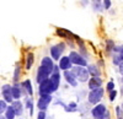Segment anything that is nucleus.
Listing matches in <instances>:
<instances>
[{
	"mask_svg": "<svg viewBox=\"0 0 123 119\" xmlns=\"http://www.w3.org/2000/svg\"><path fill=\"white\" fill-rule=\"evenodd\" d=\"M90 6H91V9H92V11L96 12V14H102V12L105 11L104 6H102V3L98 1V0H91Z\"/></svg>",
	"mask_w": 123,
	"mask_h": 119,
	"instance_id": "24",
	"label": "nucleus"
},
{
	"mask_svg": "<svg viewBox=\"0 0 123 119\" xmlns=\"http://www.w3.org/2000/svg\"><path fill=\"white\" fill-rule=\"evenodd\" d=\"M63 108H64V111L68 112V113H75V112H78V109H79V106H78V102L71 101V102H69L68 104L65 103V104L63 106Z\"/></svg>",
	"mask_w": 123,
	"mask_h": 119,
	"instance_id": "25",
	"label": "nucleus"
},
{
	"mask_svg": "<svg viewBox=\"0 0 123 119\" xmlns=\"http://www.w3.org/2000/svg\"><path fill=\"white\" fill-rule=\"evenodd\" d=\"M110 58H111L112 65L116 66V68H118V66L121 65V63L123 62V57H122V54H119V53H113Z\"/></svg>",
	"mask_w": 123,
	"mask_h": 119,
	"instance_id": "26",
	"label": "nucleus"
},
{
	"mask_svg": "<svg viewBox=\"0 0 123 119\" xmlns=\"http://www.w3.org/2000/svg\"><path fill=\"white\" fill-rule=\"evenodd\" d=\"M55 92L54 87H53V84L52 81L47 79V80L42 81L41 84L37 85V95L38 96H42V95H53Z\"/></svg>",
	"mask_w": 123,
	"mask_h": 119,
	"instance_id": "6",
	"label": "nucleus"
},
{
	"mask_svg": "<svg viewBox=\"0 0 123 119\" xmlns=\"http://www.w3.org/2000/svg\"><path fill=\"white\" fill-rule=\"evenodd\" d=\"M22 102H24V106H25V109L28 111V114L32 117L33 113H35V107H36V102H35V100H33V97L25 96Z\"/></svg>",
	"mask_w": 123,
	"mask_h": 119,
	"instance_id": "16",
	"label": "nucleus"
},
{
	"mask_svg": "<svg viewBox=\"0 0 123 119\" xmlns=\"http://www.w3.org/2000/svg\"><path fill=\"white\" fill-rule=\"evenodd\" d=\"M0 119H6V118L4 117V114H1V115H0Z\"/></svg>",
	"mask_w": 123,
	"mask_h": 119,
	"instance_id": "39",
	"label": "nucleus"
},
{
	"mask_svg": "<svg viewBox=\"0 0 123 119\" xmlns=\"http://www.w3.org/2000/svg\"><path fill=\"white\" fill-rule=\"evenodd\" d=\"M21 85H22V87H24L26 95L33 97V95H35V88H33V82H32V80H31V79H25V80L21 81Z\"/></svg>",
	"mask_w": 123,
	"mask_h": 119,
	"instance_id": "21",
	"label": "nucleus"
},
{
	"mask_svg": "<svg viewBox=\"0 0 123 119\" xmlns=\"http://www.w3.org/2000/svg\"><path fill=\"white\" fill-rule=\"evenodd\" d=\"M115 113H116V119H123V111L121 109L119 106L115 107Z\"/></svg>",
	"mask_w": 123,
	"mask_h": 119,
	"instance_id": "31",
	"label": "nucleus"
},
{
	"mask_svg": "<svg viewBox=\"0 0 123 119\" xmlns=\"http://www.w3.org/2000/svg\"><path fill=\"white\" fill-rule=\"evenodd\" d=\"M91 117L92 119H112V114L108 109L106 103H97L91 108Z\"/></svg>",
	"mask_w": 123,
	"mask_h": 119,
	"instance_id": "1",
	"label": "nucleus"
},
{
	"mask_svg": "<svg viewBox=\"0 0 123 119\" xmlns=\"http://www.w3.org/2000/svg\"><path fill=\"white\" fill-rule=\"evenodd\" d=\"M96 64H97L101 69H102V68H105V60H104V58H100L96 62Z\"/></svg>",
	"mask_w": 123,
	"mask_h": 119,
	"instance_id": "36",
	"label": "nucleus"
},
{
	"mask_svg": "<svg viewBox=\"0 0 123 119\" xmlns=\"http://www.w3.org/2000/svg\"><path fill=\"white\" fill-rule=\"evenodd\" d=\"M101 3H102V6H104L105 11H108L110 9H112V5H113L112 0H101Z\"/></svg>",
	"mask_w": 123,
	"mask_h": 119,
	"instance_id": "30",
	"label": "nucleus"
},
{
	"mask_svg": "<svg viewBox=\"0 0 123 119\" xmlns=\"http://www.w3.org/2000/svg\"><path fill=\"white\" fill-rule=\"evenodd\" d=\"M57 64H58V66H59V69H60V71L71 70V68L74 66L73 64H71V62H70V59H69L68 54H64V55L57 62Z\"/></svg>",
	"mask_w": 123,
	"mask_h": 119,
	"instance_id": "14",
	"label": "nucleus"
},
{
	"mask_svg": "<svg viewBox=\"0 0 123 119\" xmlns=\"http://www.w3.org/2000/svg\"><path fill=\"white\" fill-rule=\"evenodd\" d=\"M62 79H63V76H62V71H58V73L53 71L52 74H50V76H49V80L52 81L55 92L59 90L60 86H62Z\"/></svg>",
	"mask_w": 123,
	"mask_h": 119,
	"instance_id": "17",
	"label": "nucleus"
},
{
	"mask_svg": "<svg viewBox=\"0 0 123 119\" xmlns=\"http://www.w3.org/2000/svg\"><path fill=\"white\" fill-rule=\"evenodd\" d=\"M35 60H36V57H35V53L32 51H28L26 54H25V59H24V69L26 71H30L31 69L33 68L35 65Z\"/></svg>",
	"mask_w": 123,
	"mask_h": 119,
	"instance_id": "13",
	"label": "nucleus"
},
{
	"mask_svg": "<svg viewBox=\"0 0 123 119\" xmlns=\"http://www.w3.org/2000/svg\"><path fill=\"white\" fill-rule=\"evenodd\" d=\"M55 36L62 38L63 41H69V39H74L75 38V33H73L71 31L63 27H55Z\"/></svg>",
	"mask_w": 123,
	"mask_h": 119,
	"instance_id": "12",
	"label": "nucleus"
},
{
	"mask_svg": "<svg viewBox=\"0 0 123 119\" xmlns=\"http://www.w3.org/2000/svg\"><path fill=\"white\" fill-rule=\"evenodd\" d=\"M107 97H108V101H110V102H115L116 98L118 97V91H117V88H115V90H112V91L107 92Z\"/></svg>",
	"mask_w": 123,
	"mask_h": 119,
	"instance_id": "29",
	"label": "nucleus"
},
{
	"mask_svg": "<svg viewBox=\"0 0 123 119\" xmlns=\"http://www.w3.org/2000/svg\"><path fill=\"white\" fill-rule=\"evenodd\" d=\"M119 107H121V109H122V111H123V102H122V103H121V104H119Z\"/></svg>",
	"mask_w": 123,
	"mask_h": 119,
	"instance_id": "40",
	"label": "nucleus"
},
{
	"mask_svg": "<svg viewBox=\"0 0 123 119\" xmlns=\"http://www.w3.org/2000/svg\"><path fill=\"white\" fill-rule=\"evenodd\" d=\"M116 47V42L113 41L112 38H106L105 41V54L106 57H111L112 54H113V49Z\"/></svg>",
	"mask_w": 123,
	"mask_h": 119,
	"instance_id": "22",
	"label": "nucleus"
},
{
	"mask_svg": "<svg viewBox=\"0 0 123 119\" xmlns=\"http://www.w3.org/2000/svg\"><path fill=\"white\" fill-rule=\"evenodd\" d=\"M71 71H73V74L75 75L76 80L79 81V84H86L89 81V79L91 77L87 69L85 66H73L71 68Z\"/></svg>",
	"mask_w": 123,
	"mask_h": 119,
	"instance_id": "4",
	"label": "nucleus"
},
{
	"mask_svg": "<svg viewBox=\"0 0 123 119\" xmlns=\"http://www.w3.org/2000/svg\"><path fill=\"white\" fill-rule=\"evenodd\" d=\"M50 74H52V71H50V70H48V69L44 68L43 65H39V66L37 68V71H36V75H35V81H36V84L38 85V84H41L42 81L49 79Z\"/></svg>",
	"mask_w": 123,
	"mask_h": 119,
	"instance_id": "8",
	"label": "nucleus"
},
{
	"mask_svg": "<svg viewBox=\"0 0 123 119\" xmlns=\"http://www.w3.org/2000/svg\"><path fill=\"white\" fill-rule=\"evenodd\" d=\"M54 64H55V62H54L49 55H44V57H42V59H41V62H39V65H43L44 68H47L48 70H50V71H53Z\"/></svg>",
	"mask_w": 123,
	"mask_h": 119,
	"instance_id": "23",
	"label": "nucleus"
},
{
	"mask_svg": "<svg viewBox=\"0 0 123 119\" xmlns=\"http://www.w3.org/2000/svg\"><path fill=\"white\" fill-rule=\"evenodd\" d=\"M12 108H14V111L16 113V117L17 118H21L25 113V106H24V102L22 100H14L12 103H11Z\"/></svg>",
	"mask_w": 123,
	"mask_h": 119,
	"instance_id": "18",
	"label": "nucleus"
},
{
	"mask_svg": "<svg viewBox=\"0 0 123 119\" xmlns=\"http://www.w3.org/2000/svg\"><path fill=\"white\" fill-rule=\"evenodd\" d=\"M11 92H12L14 100H22L25 96H27L25 90H24V87H22V85H21V81L11 84Z\"/></svg>",
	"mask_w": 123,
	"mask_h": 119,
	"instance_id": "10",
	"label": "nucleus"
},
{
	"mask_svg": "<svg viewBox=\"0 0 123 119\" xmlns=\"http://www.w3.org/2000/svg\"><path fill=\"white\" fill-rule=\"evenodd\" d=\"M108 11H110V14H111V15H115V14H116V11H115L113 9H110Z\"/></svg>",
	"mask_w": 123,
	"mask_h": 119,
	"instance_id": "38",
	"label": "nucleus"
},
{
	"mask_svg": "<svg viewBox=\"0 0 123 119\" xmlns=\"http://www.w3.org/2000/svg\"><path fill=\"white\" fill-rule=\"evenodd\" d=\"M16 119H24V118H16Z\"/></svg>",
	"mask_w": 123,
	"mask_h": 119,
	"instance_id": "43",
	"label": "nucleus"
},
{
	"mask_svg": "<svg viewBox=\"0 0 123 119\" xmlns=\"http://www.w3.org/2000/svg\"><path fill=\"white\" fill-rule=\"evenodd\" d=\"M117 70H118L119 75L122 76V75H123V62H122V63H121V65H119V66L117 68Z\"/></svg>",
	"mask_w": 123,
	"mask_h": 119,
	"instance_id": "37",
	"label": "nucleus"
},
{
	"mask_svg": "<svg viewBox=\"0 0 123 119\" xmlns=\"http://www.w3.org/2000/svg\"><path fill=\"white\" fill-rule=\"evenodd\" d=\"M105 87H98L95 90H89L87 92V103L91 106H95L97 103H101L105 97Z\"/></svg>",
	"mask_w": 123,
	"mask_h": 119,
	"instance_id": "3",
	"label": "nucleus"
},
{
	"mask_svg": "<svg viewBox=\"0 0 123 119\" xmlns=\"http://www.w3.org/2000/svg\"><path fill=\"white\" fill-rule=\"evenodd\" d=\"M36 119H47V111H38Z\"/></svg>",
	"mask_w": 123,
	"mask_h": 119,
	"instance_id": "33",
	"label": "nucleus"
},
{
	"mask_svg": "<svg viewBox=\"0 0 123 119\" xmlns=\"http://www.w3.org/2000/svg\"><path fill=\"white\" fill-rule=\"evenodd\" d=\"M22 70H24V65L21 62H17L12 73V82H20L21 81V76H22Z\"/></svg>",
	"mask_w": 123,
	"mask_h": 119,
	"instance_id": "20",
	"label": "nucleus"
},
{
	"mask_svg": "<svg viewBox=\"0 0 123 119\" xmlns=\"http://www.w3.org/2000/svg\"><path fill=\"white\" fill-rule=\"evenodd\" d=\"M89 90H95L98 87H104V79L102 77H97V76H91L89 79V81L86 82Z\"/></svg>",
	"mask_w": 123,
	"mask_h": 119,
	"instance_id": "15",
	"label": "nucleus"
},
{
	"mask_svg": "<svg viewBox=\"0 0 123 119\" xmlns=\"http://www.w3.org/2000/svg\"><path fill=\"white\" fill-rule=\"evenodd\" d=\"M113 53H119L123 57V44H116V47L113 49Z\"/></svg>",
	"mask_w": 123,
	"mask_h": 119,
	"instance_id": "34",
	"label": "nucleus"
},
{
	"mask_svg": "<svg viewBox=\"0 0 123 119\" xmlns=\"http://www.w3.org/2000/svg\"><path fill=\"white\" fill-rule=\"evenodd\" d=\"M121 93H122V96H123V85H122V87H121Z\"/></svg>",
	"mask_w": 123,
	"mask_h": 119,
	"instance_id": "42",
	"label": "nucleus"
},
{
	"mask_svg": "<svg viewBox=\"0 0 123 119\" xmlns=\"http://www.w3.org/2000/svg\"><path fill=\"white\" fill-rule=\"evenodd\" d=\"M52 102H53V95H42L38 96L36 107L38 111H47Z\"/></svg>",
	"mask_w": 123,
	"mask_h": 119,
	"instance_id": "7",
	"label": "nucleus"
},
{
	"mask_svg": "<svg viewBox=\"0 0 123 119\" xmlns=\"http://www.w3.org/2000/svg\"><path fill=\"white\" fill-rule=\"evenodd\" d=\"M68 57H69V59H70V62H71V64L73 65H75V66H87V64H89V60L87 59H85L83 55H81L76 49H73V51H70L69 53H68Z\"/></svg>",
	"mask_w": 123,
	"mask_h": 119,
	"instance_id": "5",
	"label": "nucleus"
},
{
	"mask_svg": "<svg viewBox=\"0 0 123 119\" xmlns=\"http://www.w3.org/2000/svg\"><path fill=\"white\" fill-rule=\"evenodd\" d=\"M67 48L68 47H67V43L64 41H59V42H57V43H54L49 47V57L57 63L59 59L65 54Z\"/></svg>",
	"mask_w": 123,
	"mask_h": 119,
	"instance_id": "2",
	"label": "nucleus"
},
{
	"mask_svg": "<svg viewBox=\"0 0 123 119\" xmlns=\"http://www.w3.org/2000/svg\"><path fill=\"white\" fill-rule=\"evenodd\" d=\"M6 108H7V103L3 100V98H0V115L4 114V112L6 111Z\"/></svg>",
	"mask_w": 123,
	"mask_h": 119,
	"instance_id": "32",
	"label": "nucleus"
},
{
	"mask_svg": "<svg viewBox=\"0 0 123 119\" xmlns=\"http://www.w3.org/2000/svg\"><path fill=\"white\" fill-rule=\"evenodd\" d=\"M115 88H116V82H115V80H113V79H110V80L106 82V86H105L106 93L110 92V91H112V90H115Z\"/></svg>",
	"mask_w": 123,
	"mask_h": 119,
	"instance_id": "28",
	"label": "nucleus"
},
{
	"mask_svg": "<svg viewBox=\"0 0 123 119\" xmlns=\"http://www.w3.org/2000/svg\"><path fill=\"white\" fill-rule=\"evenodd\" d=\"M87 71L90 74V76H97V77H102V69L96 64V63H89L87 66Z\"/></svg>",
	"mask_w": 123,
	"mask_h": 119,
	"instance_id": "19",
	"label": "nucleus"
},
{
	"mask_svg": "<svg viewBox=\"0 0 123 119\" xmlns=\"http://www.w3.org/2000/svg\"><path fill=\"white\" fill-rule=\"evenodd\" d=\"M0 95H1V98L7 104H11L14 101L12 92H11V84H4L0 87Z\"/></svg>",
	"mask_w": 123,
	"mask_h": 119,
	"instance_id": "9",
	"label": "nucleus"
},
{
	"mask_svg": "<svg viewBox=\"0 0 123 119\" xmlns=\"http://www.w3.org/2000/svg\"><path fill=\"white\" fill-rule=\"evenodd\" d=\"M62 76H63L64 81L67 82V85H68V86H70V87H74V88H76V87L79 86V81L76 80L75 75L73 74V71H71V70L62 71Z\"/></svg>",
	"mask_w": 123,
	"mask_h": 119,
	"instance_id": "11",
	"label": "nucleus"
},
{
	"mask_svg": "<svg viewBox=\"0 0 123 119\" xmlns=\"http://www.w3.org/2000/svg\"><path fill=\"white\" fill-rule=\"evenodd\" d=\"M98 1H101V0H98Z\"/></svg>",
	"mask_w": 123,
	"mask_h": 119,
	"instance_id": "44",
	"label": "nucleus"
},
{
	"mask_svg": "<svg viewBox=\"0 0 123 119\" xmlns=\"http://www.w3.org/2000/svg\"><path fill=\"white\" fill-rule=\"evenodd\" d=\"M4 117H5L6 119H16V118H17V117H16V113H15V111H14V108H12L11 104H7L6 111L4 112Z\"/></svg>",
	"mask_w": 123,
	"mask_h": 119,
	"instance_id": "27",
	"label": "nucleus"
},
{
	"mask_svg": "<svg viewBox=\"0 0 123 119\" xmlns=\"http://www.w3.org/2000/svg\"><path fill=\"white\" fill-rule=\"evenodd\" d=\"M121 84H122V85H123V75H122V76H121Z\"/></svg>",
	"mask_w": 123,
	"mask_h": 119,
	"instance_id": "41",
	"label": "nucleus"
},
{
	"mask_svg": "<svg viewBox=\"0 0 123 119\" xmlns=\"http://www.w3.org/2000/svg\"><path fill=\"white\" fill-rule=\"evenodd\" d=\"M90 3H91V0H79V5H80L81 7H86V6H89Z\"/></svg>",
	"mask_w": 123,
	"mask_h": 119,
	"instance_id": "35",
	"label": "nucleus"
}]
</instances>
